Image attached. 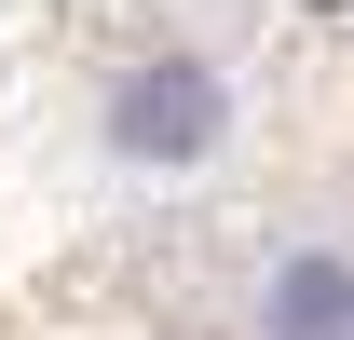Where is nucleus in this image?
<instances>
[{
	"label": "nucleus",
	"mask_w": 354,
	"mask_h": 340,
	"mask_svg": "<svg viewBox=\"0 0 354 340\" xmlns=\"http://www.w3.org/2000/svg\"><path fill=\"white\" fill-rule=\"evenodd\" d=\"M272 340H354V258L300 245L286 272H272Z\"/></svg>",
	"instance_id": "2"
},
{
	"label": "nucleus",
	"mask_w": 354,
	"mask_h": 340,
	"mask_svg": "<svg viewBox=\"0 0 354 340\" xmlns=\"http://www.w3.org/2000/svg\"><path fill=\"white\" fill-rule=\"evenodd\" d=\"M218 123H232V82L205 55H150V68L109 82V150H123V164H205Z\"/></svg>",
	"instance_id": "1"
}]
</instances>
